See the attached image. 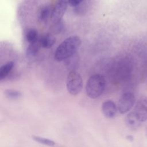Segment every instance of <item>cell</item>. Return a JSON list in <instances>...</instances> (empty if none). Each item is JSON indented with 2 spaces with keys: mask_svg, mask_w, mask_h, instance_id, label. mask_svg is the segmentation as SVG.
Instances as JSON below:
<instances>
[{
  "mask_svg": "<svg viewBox=\"0 0 147 147\" xmlns=\"http://www.w3.org/2000/svg\"><path fill=\"white\" fill-rule=\"evenodd\" d=\"M82 41L78 36L67 37L57 47L54 55L55 59L61 61L71 57L81 46Z\"/></svg>",
  "mask_w": 147,
  "mask_h": 147,
  "instance_id": "cell-1",
  "label": "cell"
},
{
  "mask_svg": "<svg viewBox=\"0 0 147 147\" xmlns=\"http://www.w3.org/2000/svg\"><path fill=\"white\" fill-rule=\"evenodd\" d=\"M105 86L106 81L102 75H93L90 77L86 83V94L91 99L97 98L103 94Z\"/></svg>",
  "mask_w": 147,
  "mask_h": 147,
  "instance_id": "cell-2",
  "label": "cell"
},
{
  "mask_svg": "<svg viewBox=\"0 0 147 147\" xmlns=\"http://www.w3.org/2000/svg\"><path fill=\"white\" fill-rule=\"evenodd\" d=\"M83 79L80 74L75 71L70 72L67 77L66 87L68 92L72 95H78L82 90Z\"/></svg>",
  "mask_w": 147,
  "mask_h": 147,
  "instance_id": "cell-3",
  "label": "cell"
},
{
  "mask_svg": "<svg viewBox=\"0 0 147 147\" xmlns=\"http://www.w3.org/2000/svg\"><path fill=\"white\" fill-rule=\"evenodd\" d=\"M135 96L131 92H125L120 97L118 103V110L122 114L128 112L135 103Z\"/></svg>",
  "mask_w": 147,
  "mask_h": 147,
  "instance_id": "cell-4",
  "label": "cell"
},
{
  "mask_svg": "<svg viewBox=\"0 0 147 147\" xmlns=\"http://www.w3.org/2000/svg\"><path fill=\"white\" fill-rule=\"evenodd\" d=\"M68 2L64 0H59L52 10L51 20L53 23L61 21L62 18L67 9Z\"/></svg>",
  "mask_w": 147,
  "mask_h": 147,
  "instance_id": "cell-5",
  "label": "cell"
},
{
  "mask_svg": "<svg viewBox=\"0 0 147 147\" xmlns=\"http://www.w3.org/2000/svg\"><path fill=\"white\" fill-rule=\"evenodd\" d=\"M134 111L141 122L145 121L147 119V98L139 99L136 103Z\"/></svg>",
  "mask_w": 147,
  "mask_h": 147,
  "instance_id": "cell-6",
  "label": "cell"
},
{
  "mask_svg": "<svg viewBox=\"0 0 147 147\" xmlns=\"http://www.w3.org/2000/svg\"><path fill=\"white\" fill-rule=\"evenodd\" d=\"M118 108L115 103L111 100L105 101L102 105V111L105 117L111 118L115 116Z\"/></svg>",
  "mask_w": 147,
  "mask_h": 147,
  "instance_id": "cell-7",
  "label": "cell"
},
{
  "mask_svg": "<svg viewBox=\"0 0 147 147\" xmlns=\"http://www.w3.org/2000/svg\"><path fill=\"white\" fill-rule=\"evenodd\" d=\"M125 122L127 126L133 130L137 129L140 126L141 122L134 111L129 113L127 115L125 118Z\"/></svg>",
  "mask_w": 147,
  "mask_h": 147,
  "instance_id": "cell-8",
  "label": "cell"
},
{
  "mask_svg": "<svg viewBox=\"0 0 147 147\" xmlns=\"http://www.w3.org/2000/svg\"><path fill=\"white\" fill-rule=\"evenodd\" d=\"M41 47L44 48H50L52 47L56 41V37L49 33L45 34V35L41 36V38L38 39Z\"/></svg>",
  "mask_w": 147,
  "mask_h": 147,
  "instance_id": "cell-9",
  "label": "cell"
},
{
  "mask_svg": "<svg viewBox=\"0 0 147 147\" xmlns=\"http://www.w3.org/2000/svg\"><path fill=\"white\" fill-rule=\"evenodd\" d=\"M52 10L49 6H44L42 7L38 11V20L40 22H46L49 17L51 16Z\"/></svg>",
  "mask_w": 147,
  "mask_h": 147,
  "instance_id": "cell-10",
  "label": "cell"
},
{
  "mask_svg": "<svg viewBox=\"0 0 147 147\" xmlns=\"http://www.w3.org/2000/svg\"><path fill=\"white\" fill-rule=\"evenodd\" d=\"M41 47V46L38 40L34 42L29 44L26 50V56L29 57L34 56L38 53Z\"/></svg>",
  "mask_w": 147,
  "mask_h": 147,
  "instance_id": "cell-11",
  "label": "cell"
},
{
  "mask_svg": "<svg viewBox=\"0 0 147 147\" xmlns=\"http://www.w3.org/2000/svg\"><path fill=\"white\" fill-rule=\"evenodd\" d=\"M14 62L12 61H8L6 64L2 65L0 68V80H2L6 78L14 67Z\"/></svg>",
  "mask_w": 147,
  "mask_h": 147,
  "instance_id": "cell-12",
  "label": "cell"
},
{
  "mask_svg": "<svg viewBox=\"0 0 147 147\" xmlns=\"http://www.w3.org/2000/svg\"><path fill=\"white\" fill-rule=\"evenodd\" d=\"M32 137L33 140H34L35 141L37 142L40 144H42L43 145H47V146H51V147L55 146L56 145L55 142L50 139L44 138V137H40L38 136H32Z\"/></svg>",
  "mask_w": 147,
  "mask_h": 147,
  "instance_id": "cell-13",
  "label": "cell"
},
{
  "mask_svg": "<svg viewBox=\"0 0 147 147\" xmlns=\"http://www.w3.org/2000/svg\"><path fill=\"white\" fill-rule=\"evenodd\" d=\"M25 38L26 41L29 44L37 41L38 40L37 31L34 29H30L28 30V31L26 33Z\"/></svg>",
  "mask_w": 147,
  "mask_h": 147,
  "instance_id": "cell-14",
  "label": "cell"
},
{
  "mask_svg": "<svg viewBox=\"0 0 147 147\" xmlns=\"http://www.w3.org/2000/svg\"><path fill=\"white\" fill-rule=\"evenodd\" d=\"M4 94L9 99H17L22 96V94L20 91L11 89L6 90L4 91Z\"/></svg>",
  "mask_w": 147,
  "mask_h": 147,
  "instance_id": "cell-15",
  "label": "cell"
},
{
  "mask_svg": "<svg viewBox=\"0 0 147 147\" xmlns=\"http://www.w3.org/2000/svg\"><path fill=\"white\" fill-rule=\"evenodd\" d=\"M54 26L53 28V32L54 33H59L61 30H62L63 28V24L61 21H60L57 22L53 23Z\"/></svg>",
  "mask_w": 147,
  "mask_h": 147,
  "instance_id": "cell-16",
  "label": "cell"
},
{
  "mask_svg": "<svg viewBox=\"0 0 147 147\" xmlns=\"http://www.w3.org/2000/svg\"><path fill=\"white\" fill-rule=\"evenodd\" d=\"M83 0H68V4L71 7H75L79 5Z\"/></svg>",
  "mask_w": 147,
  "mask_h": 147,
  "instance_id": "cell-17",
  "label": "cell"
},
{
  "mask_svg": "<svg viewBox=\"0 0 147 147\" xmlns=\"http://www.w3.org/2000/svg\"><path fill=\"white\" fill-rule=\"evenodd\" d=\"M126 139H127L130 141H133L134 140V138H133V136L131 135H127L126 136Z\"/></svg>",
  "mask_w": 147,
  "mask_h": 147,
  "instance_id": "cell-18",
  "label": "cell"
},
{
  "mask_svg": "<svg viewBox=\"0 0 147 147\" xmlns=\"http://www.w3.org/2000/svg\"><path fill=\"white\" fill-rule=\"evenodd\" d=\"M64 1H67V2H68V0H64Z\"/></svg>",
  "mask_w": 147,
  "mask_h": 147,
  "instance_id": "cell-19",
  "label": "cell"
}]
</instances>
